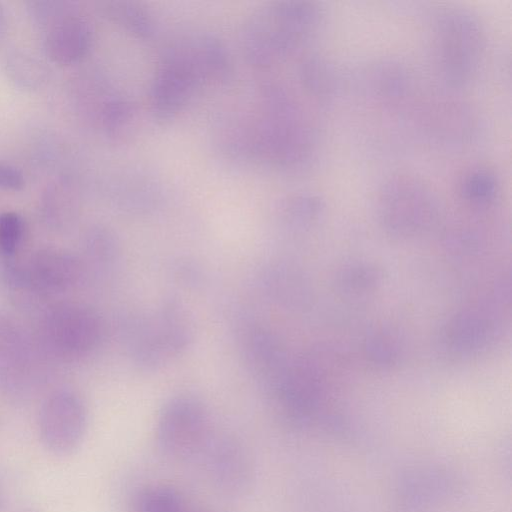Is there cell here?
I'll use <instances>...</instances> for the list:
<instances>
[{
	"label": "cell",
	"instance_id": "4",
	"mask_svg": "<svg viewBox=\"0 0 512 512\" xmlns=\"http://www.w3.org/2000/svg\"><path fill=\"white\" fill-rule=\"evenodd\" d=\"M208 80L213 78L199 36L172 47L163 56L150 89L155 118L173 119Z\"/></svg>",
	"mask_w": 512,
	"mask_h": 512
},
{
	"label": "cell",
	"instance_id": "27",
	"mask_svg": "<svg viewBox=\"0 0 512 512\" xmlns=\"http://www.w3.org/2000/svg\"><path fill=\"white\" fill-rule=\"evenodd\" d=\"M190 512H196V511H190ZM202 512H205V511H202Z\"/></svg>",
	"mask_w": 512,
	"mask_h": 512
},
{
	"label": "cell",
	"instance_id": "9",
	"mask_svg": "<svg viewBox=\"0 0 512 512\" xmlns=\"http://www.w3.org/2000/svg\"><path fill=\"white\" fill-rule=\"evenodd\" d=\"M198 458L211 483L222 492L241 495L251 487L254 468L250 454L234 437L213 433Z\"/></svg>",
	"mask_w": 512,
	"mask_h": 512
},
{
	"label": "cell",
	"instance_id": "6",
	"mask_svg": "<svg viewBox=\"0 0 512 512\" xmlns=\"http://www.w3.org/2000/svg\"><path fill=\"white\" fill-rule=\"evenodd\" d=\"M103 323L91 308L80 304H61L44 315L41 333L45 343L62 357L77 358L98 347Z\"/></svg>",
	"mask_w": 512,
	"mask_h": 512
},
{
	"label": "cell",
	"instance_id": "10",
	"mask_svg": "<svg viewBox=\"0 0 512 512\" xmlns=\"http://www.w3.org/2000/svg\"><path fill=\"white\" fill-rule=\"evenodd\" d=\"M83 275L79 258L64 250L47 248L33 256L25 277L39 291L61 293L76 286Z\"/></svg>",
	"mask_w": 512,
	"mask_h": 512
},
{
	"label": "cell",
	"instance_id": "20",
	"mask_svg": "<svg viewBox=\"0 0 512 512\" xmlns=\"http://www.w3.org/2000/svg\"><path fill=\"white\" fill-rule=\"evenodd\" d=\"M323 210L322 199L312 193L287 197L281 205V216L290 226H304L315 220Z\"/></svg>",
	"mask_w": 512,
	"mask_h": 512
},
{
	"label": "cell",
	"instance_id": "17",
	"mask_svg": "<svg viewBox=\"0 0 512 512\" xmlns=\"http://www.w3.org/2000/svg\"><path fill=\"white\" fill-rule=\"evenodd\" d=\"M106 12L118 25L131 35L149 39L155 33V22L150 13L134 2L109 3Z\"/></svg>",
	"mask_w": 512,
	"mask_h": 512
},
{
	"label": "cell",
	"instance_id": "16",
	"mask_svg": "<svg viewBox=\"0 0 512 512\" xmlns=\"http://www.w3.org/2000/svg\"><path fill=\"white\" fill-rule=\"evenodd\" d=\"M303 87L320 101L329 100L338 88L337 71L326 58L320 55L305 57L299 67Z\"/></svg>",
	"mask_w": 512,
	"mask_h": 512
},
{
	"label": "cell",
	"instance_id": "15",
	"mask_svg": "<svg viewBox=\"0 0 512 512\" xmlns=\"http://www.w3.org/2000/svg\"><path fill=\"white\" fill-rule=\"evenodd\" d=\"M364 84L368 93L381 102L395 103L404 99L411 90L408 70L399 62L381 61L364 71Z\"/></svg>",
	"mask_w": 512,
	"mask_h": 512
},
{
	"label": "cell",
	"instance_id": "7",
	"mask_svg": "<svg viewBox=\"0 0 512 512\" xmlns=\"http://www.w3.org/2000/svg\"><path fill=\"white\" fill-rule=\"evenodd\" d=\"M378 210L384 223L396 230L419 228L436 212L431 187L418 177L400 174L391 177L378 193Z\"/></svg>",
	"mask_w": 512,
	"mask_h": 512
},
{
	"label": "cell",
	"instance_id": "25",
	"mask_svg": "<svg viewBox=\"0 0 512 512\" xmlns=\"http://www.w3.org/2000/svg\"><path fill=\"white\" fill-rule=\"evenodd\" d=\"M25 185L23 173L16 167L0 163V188L20 190Z\"/></svg>",
	"mask_w": 512,
	"mask_h": 512
},
{
	"label": "cell",
	"instance_id": "11",
	"mask_svg": "<svg viewBox=\"0 0 512 512\" xmlns=\"http://www.w3.org/2000/svg\"><path fill=\"white\" fill-rule=\"evenodd\" d=\"M243 351L253 375L272 392L288 368L276 336L263 326L252 325L244 333Z\"/></svg>",
	"mask_w": 512,
	"mask_h": 512
},
{
	"label": "cell",
	"instance_id": "3",
	"mask_svg": "<svg viewBox=\"0 0 512 512\" xmlns=\"http://www.w3.org/2000/svg\"><path fill=\"white\" fill-rule=\"evenodd\" d=\"M434 54L438 72L452 88L469 84L476 76L485 48L479 19L462 8L441 11L433 23Z\"/></svg>",
	"mask_w": 512,
	"mask_h": 512
},
{
	"label": "cell",
	"instance_id": "5",
	"mask_svg": "<svg viewBox=\"0 0 512 512\" xmlns=\"http://www.w3.org/2000/svg\"><path fill=\"white\" fill-rule=\"evenodd\" d=\"M213 433L208 411L195 396H174L160 410L157 443L161 451L174 460L198 458Z\"/></svg>",
	"mask_w": 512,
	"mask_h": 512
},
{
	"label": "cell",
	"instance_id": "24",
	"mask_svg": "<svg viewBox=\"0 0 512 512\" xmlns=\"http://www.w3.org/2000/svg\"><path fill=\"white\" fill-rule=\"evenodd\" d=\"M24 221L14 211L0 213V253L6 257L13 256L24 236Z\"/></svg>",
	"mask_w": 512,
	"mask_h": 512
},
{
	"label": "cell",
	"instance_id": "26",
	"mask_svg": "<svg viewBox=\"0 0 512 512\" xmlns=\"http://www.w3.org/2000/svg\"><path fill=\"white\" fill-rule=\"evenodd\" d=\"M8 27V16L5 7L0 2V38H2L7 32Z\"/></svg>",
	"mask_w": 512,
	"mask_h": 512
},
{
	"label": "cell",
	"instance_id": "2",
	"mask_svg": "<svg viewBox=\"0 0 512 512\" xmlns=\"http://www.w3.org/2000/svg\"><path fill=\"white\" fill-rule=\"evenodd\" d=\"M323 18V8L311 1H279L262 7L250 16L242 32L247 60L258 67L277 63L311 39Z\"/></svg>",
	"mask_w": 512,
	"mask_h": 512
},
{
	"label": "cell",
	"instance_id": "23",
	"mask_svg": "<svg viewBox=\"0 0 512 512\" xmlns=\"http://www.w3.org/2000/svg\"><path fill=\"white\" fill-rule=\"evenodd\" d=\"M10 77L19 85L34 88L45 80L46 70L35 57L23 53L12 55L7 62Z\"/></svg>",
	"mask_w": 512,
	"mask_h": 512
},
{
	"label": "cell",
	"instance_id": "12",
	"mask_svg": "<svg viewBox=\"0 0 512 512\" xmlns=\"http://www.w3.org/2000/svg\"><path fill=\"white\" fill-rule=\"evenodd\" d=\"M93 41V30L84 16L69 11L49 25L45 50L59 64H71L84 57Z\"/></svg>",
	"mask_w": 512,
	"mask_h": 512
},
{
	"label": "cell",
	"instance_id": "8",
	"mask_svg": "<svg viewBox=\"0 0 512 512\" xmlns=\"http://www.w3.org/2000/svg\"><path fill=\"white\" fill-rule=\"evenodd\" d=\"M87 427V410L73 391L60 389L43 401L38 428L43 446L56 455H68L83 440Z\"/></svg>",
	"mask_w": 512,
	"mask_h": 512
},
{
	"label": "cell",
	"instance_id": "22",
	"mask_svg": "<svg viewBox=\"0 0 512 512\" xmlns=\"http://www.w3.org/2000/svg\"><path fill=\"white\" fill-rule=\"evenodd\" d=\"M498 188L496 175L485 168L469 171L460 184L463 198L474 204L489 203L496 197Z\"/></svg>",
	"mask_w": 512,
	"mask_h": 512
},
{
	"label": "cell",
	"instance_id": "14",
	"mask_svg": "<svg viewBox=\"0 0 512 512\" xmlns=\"http://www.w3.org/2000/svg\"><path fill=\"white\" fill-rule=\"evenodd\" d=\"M152 316L168 357L186 351L193 340V327L181 302L175 298L166 299Z\"/></svg>",
	"mask_w": 512,
	"mask_h": 512
},
{
	"label": "cell",
	"instance_id": "1",
	"mask_svg": "<svg viewBox=\"0 0 512 512\" xmlns=\"http://www.w3.org/2000/svg\"><path fill=\"white\" fill-rule=\"evenodd\" d=\"M262 98V113L253 134L231 145V151L238 156L258 158L283 172L307 169L318 152L315 130L282 87H266Z\"/></svg>",
	"mask_w": 512,
	"mask_h": 512
},
{
	"label": "cell",
	"instance_id": "18",
	"mask_svg": "<svg viewBox=\"0 0 512 512\" xmlns=\"http://www.w3.org/2000/svg\"><path fill=\"white\" fill-rule=\"evenodd\" d=\"M135 512H190L182 494L170 486L154 485L135 498Z\"/></svg>",
	"mask_w": 512,
	"mask_h": 512
},
{
	"label": "cell",
	"instance_id": "21",
	"mask_svg": "<svg viewBox=\"0 0 512 512\" xmlns=\"http://www.w3.org/2000/svg\"><path fill=\"white\" fill-rule=\"evenodd\" d=\"M136 112L131 103L122 99H112L105 103L101 111L102 127L107 136L122 139L133 126Z\"/></svg>",
	"mask_w": 512,
	"mask_h": 512
},
{
	"label": "cell",
	"instance_id": "19",
	"mask_svg": "<svg viewBox=\"0 0 512 512\" xmlns=\"http://www.w3.org/2000/svg\"><path fill=\"white\" fill-rule=\"evenodd\" d=\"M25 339L9 319L0 315V372L19 373L26 358Z\"/></svg>",
	"mask_w": 512,
	"mask_h": 512
},
{
	"label": "cell",
	"instance_id": "13",
	"mask_svg": "<svg viewBox=\"0 0 512 512\" xmlns=\"http://www.w3.org/2000/svg\"><path fill=\"white\" fill-rule=\"evenodd\" d=\"M122 334L128 355L139 369L155 371L169 359L152 314L129 315Z\"/></svg>",
	"mask_w": 512,
	"mask_h": 512
}]
</instances>
